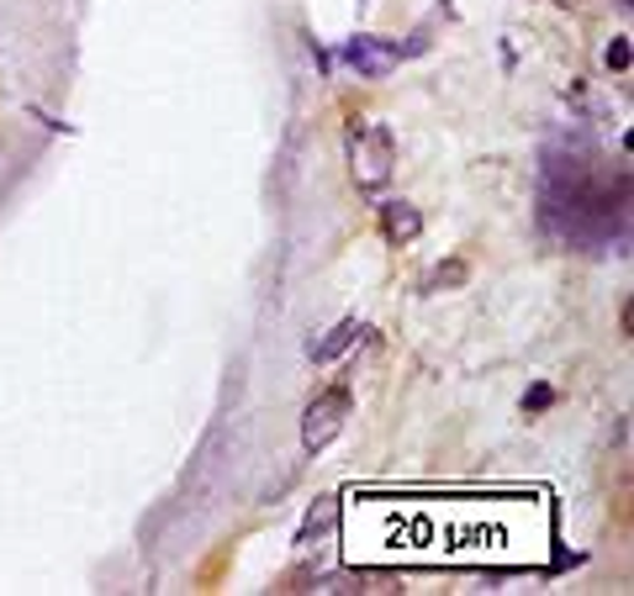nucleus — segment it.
Listing matches in <instances>:
<instances>
[{
  "label": "nucleus",
  "instance_id": "f257e3e1",
  "mask_svg": "<svg viewBox=\"0 0 634 596\" xmlns=\"http://www.w3.org/2000/svg\"><path fill=\"white\" fill-rule=\"evenodd\" d=\"M349 174L360 191H381L391 174H397V143H391L387 127H366L355 148H349Z\"/></svg>",
  "mask_w": 634,
  "mask_h": 596
},
{
  "label": "nucleus",
  "instance_id": "f03ea898",
  "mask_svg": "<svg viewBox=\"0 0 634 596\" xmlns=\"http://www.w3.org/2000/svg\"><path fill=\"white\" fill-rule=\"evenodd\" d=\"M344 417H349V391H323V396H313L307 412H302V444H307V454L328 449L344 433Z\"/></svg>",
  "mask_w": 634,
  "mask_h": 596
},
{
  "label": "nucleus",
  "instance_id": "7ed1b4c3",
  "mask_svg": "<svg viewBox=\"0 0 634 596\" xmlns=\"http://www.w3.org/2000/svg\"><path fill=\"white\" fill-rule=\"evenodd\" d=\"M344 64L360 74V79H381V74H391L397 64H402V49H397L391 38H370V32H360V38L344 43Z\"/></svg>",
  "mask_w": 634,
  "mask_h": 596
},
{
  "label": "nucleus",
  "instance_id": "20e7f679",
  "mask_svg": "<svg viewBox=\"0 0 634 596\" xmlns=\"http://www.w3.org/2000/svg\"><path fill=\"white\" fill-rule=\"evenodd\" d=\"M334 528H339V497H323L307 512V523H302V533H296V544L302 549H328L334 544Z\"/></svg>",
  "mask_w": 634,
  "mask_h": 596
},
{
  "label": "nucleus",
  "instance_id": "39448f33",
  "mask_svg": "<svg viewBox=\"0 0 634 596\" xmlns=\"http://www.w3.org/2000/svg\"><path fill=\"white\" fill-rule=\"evenodd\" d=\"M381 233H387V243H413L423 233V212L413 201H387L381 206Z\"/></svg>",
  "mask_w": 634,
  "mask_h": 596
},
{
  "label": "nucleus",
  "instance_id": "423d86ee",
  "mask_svg": "<svg viewBox=\"0 0 634 596\" xmlns=\"http://www.w3.org/2000/svg\"><path fill=\"white\" fill-rule=\"evenodd\" d=\"M355 338H360V322H339L328 338H313V343H307V354H313L317 364H328V359H339L344 349L355 343Z\"/></svg>",
  "mask_w": 634,
  "mask_h": 596
},
{
  "label": "nucleus",
  "instance_id": "0eeeda50",
  "mask_svg": "<svg viewBox=\"0 0 634 596\" xmlns=\"http://www.w3.org/2000/svg\"><path fill=\"white\" fill-rule=\"evenodd\" d=\"M465 275H471V269H465V259H450V264H440V269L423 280V290H429V296H440V290H455V286H465Z\"/></svg>",
  "mask_w": 634,
  "mask_h": 596
},
{
  "label": "nucleus",
  "instance_id": "6e6552de",
  "mask_svg": "<svg viewBox=\"0 0 634 596\" xmlns=\"http://www.w3.org/2000/svg\"><path fill=\"white\" fill-rule=\"evenodd\" d=\"M603 64H609L613 74H624V70H630V38H613L609 53H603Z\"/></svg>",
  "mask_w": 634,
  "mask_h": 596
},
{
  "label": "nucleus",
  "instance_id": "1a4fd4ad",
  "mask_svg": "<svg viewBox=\"0 0 634 596\" xmlns=\"http://www.w3.org/2000/svg\"><path fill=\"white\" fill-rule=\"evenodd\" d=\"M539 406H550V391H545V385H539L535 396H524V412H539Z\"/></svg>",
  "mask_w": 634,
  "mask_h": 596
},
{
  "label": "nucleus",
  "instance_id": "9d476101",
  "mask_svg": "<svg viewBox=\"0 0 634 596\" xmlns=\"http://www.w3.org/2000/svg\"><path fill=\"white\" fill-rule=\"evenodd\" d=\"M619 6H630V0H619Z\"/></svg>",
  "mask_w": 634,
  "mask_h": 596
},
{
  "label": "nucleus",
  "instance_id": "9b49d317",
  "mask_svg": "<svg viewBox=\"0 0 634 596\" xmlns=\"http://www.w3.org/2000/svg\"><path fill=\"white\" fill-rule=\"evenodd\" d=\"M561 6H571V0H561Z\"/></svg>",
  "mask_w": 634,
  "mask_h": 596
}]
</instances>
